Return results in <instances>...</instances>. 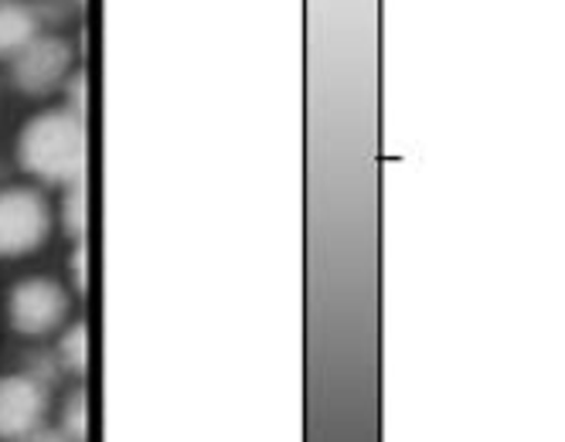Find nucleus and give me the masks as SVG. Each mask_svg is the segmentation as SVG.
Wrapping results in <instances>:
<instances>
[{
	"mask_svg": "<svg viewBox=\"0 0 565 442\" xmlns=\"http://www.w3.org/2000/svg\"><path fill=\"white\" fill-rule=\"evenodd\" d=\"M21 168L45 184H78L89 171V130L86 119L68 109L34 116L18 137Z\"/></svg>",
	"mask_w": 565,
	"mask_h": 442,
	"instance_id": "obj_1",
	"label": "nucleus"
},
{
	"mask_svg": "<svg viewBox=\"0 0 565 442\" xmlns=\"http://www.w3.org/2000/svg\"><path fill=\"white\" fill-rule=\"evenodd\" d=\"M68 65H72V52L62 37L38 34L28 48H21L11 58V78L18 93L24 96H49L65 83Z\"/></svg>",
	"mask_w": 565,
	"mask_h": 442,
	"instance_id": "obj_4",
	"label": "nucleus"
},
{
	"mask_svg": "<svg viewBox=\"0 0 565 442\" xmlns=\"http://www.w3.org/2000/svg\"><path fill=\"white\" fill-rule=\"evenodd\" d=\"M68 103H65V109L68 112H75V116H89V75L86 72H75L72 78H68Z\"/></svg>",
	"mask_w": 565,
	"mask_h": 442,
	"instance_id": "obj_10",
	"label": "nucleus"
},
{
	"mask_svg": "<svg viewBox=\"0 0 565 442\" xmlns=\"http://www.w3.org/2000/svg\"><path fill=\"white\" fill-rule=\"evenodd\" d=\"M58 365L72 375L89 371V327L75 324L62 341H58Z\"/></svg>",
	"mask_w": 565,
	"mask_h": 442,
	"instance_id": "obj_8",
	"label": "nucleus"
},
{
	"mask_svg": "<svg viewBox=\"0 0 565 442\" xmlns=\"http://www.w3.org/2000/svg\"><path fill=\"white\" fill-rule=\"evenodd\" d=\"M62 228L68 238H75V242H86V231H89V187H86V181L68 184V194L62 201Z\"/></svg>",
	"mask_w": 565,
	"mask_h": 442,
	"instance_id": "obj_7",
	"label": "nucleus"
},
{
	"mask_svg": "<svg viewBox=\"0 0 565 442\" xmlns=\"http://www.w3.org/2000/svg\"><path fill=\"white\" fill-rule=\"evenodd\" d=\"M49 412V388L34 375L0 378V442H21L42 429Z\"/></svg>",
	"mask_w": 565,
	"mask_h": 442,
	"instance_id": "obj_5",
	"label": "nucleus"
},
{
	"mask_svg": "<svg viewBox=\"0 0 565 442\" xmlns=\"http://www.w3.org/2000/svg\"><path fill=\"white\" fill-rule=\"evenodd\" d=\"M68 316V293L45 276H31L8 297V320L24 337H42Z\"/></svg>",
	"mask_w": 565,
	"mask_h": 442,
	"instance_id": "obj_3",
	"label": "nucleus"
},
{
	"mask_svg": "<svg viewBox=\"0 0 565 442\" xmlns=\"http://www.w3.org/2000/svg\"><path fill=\"white\" fill-rule=\"evenodd\" d=\"M62 432L75 442H89V391L78 388L68 395L62 412Z\"/></svg>",
	"mask_w": 565,
	"mask_h": 442,
	"instance_id": "obj_9",
	"label": "nucleus"
},
{
	"mask_svg": "<svg viewBox=\"0 0 565 442\" xmlns=\"http://www.w3.org/2000/svg\"><path fill=\"white\" fill-rule=\"evenodd\" d=\"M38 37V18L24 4H0V58H14Z\"/></svg>",
	"mask_w": 565,
	"mask_h": 442,
	"instance_id": "obj_6",
	"label": "nucleus"
},
{
	"mask_svg": "<svg viewBox=\"0 0 565 442\" xmlns=\"http://www.w3.org/2000/svg\"><path fill=\"white\" fill-rule=\"evenodd\" d=\"M52 231L49 201L31 187L0 191V256L21 259L45 246Z\"/></svg>",
	"mask_w": 565,
	"mask_h": 442,
	"instance_id": "obj_2",
	"label": "nucleus"
},
{
	"mask_svg": "<svg viewBox=\"0 0 565 442\" xmlns=\"http://www.w3.org/2000/svg\"><path fill=\"white\" fill-rule=\"evenodd\" d=\"M72 283L78 293L89 290V246L86 242H78L72 252Z\"/></svg>",
	"mask_w": 565,
	"mask_h": 442,
	"instance_id": "obj_11",
	"label": "nucleus"
}]
</instances>
